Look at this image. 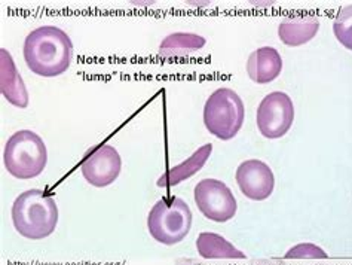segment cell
<instances>
[{
  "label": "cell",
  "mask_w": 352,
  "mask_h": 265,
  "mask_svg": "<svg viewBox=\"0 0 352 265\" xmlns=\"http://www.w3.org/2000/svg\"><path fill=\"white\" fill-rule=\"evenodd\" d=\"M252 3L257 8H267V6L275 5V2H252Z\"/></svg>",
  "instance_id": "obj_20"
},
{
  "label": "cell",
  "mask_w": 352,
  "mask_h": 265,
  "mask_svg": "<svg viewBox=\"0 0 352 265\" xmlns=\"http://www.w3.org/2000/svg\"><path fill=\"white\" fill-rule=\"evenodd\" d=\"M245 107L243 98L228 87L217 88L204 105V125L220 140H230L243 129Z\"/></svg>",
  "instance_id": "obj_5"
},
{
  "label": "cell",
  "mask_w": 352,
  "mask_h": 265,
  "mask_svg": "<svg viewBox=\"0 0 352 265\" xmlns=\"http://www.w3.org/2000/svg\"><path fill=\"white\" fill-rule=\"evenodd\" d=\"M211 152H212L211 143L201 146V148H198V151L193 152L186 161H183L182 164H179V166H174L166 170L164 175L156 180V185L160 188H171L182 184L183 180L192 178L193 175H197V173L206 166Z\"/></svg>",
  "instance_id": "obj_13"
},
{
  "label": "cell",
  "mask_w": 352,
  "mask_h": 265,
  "mask_svg": "<svg viewBox=\"0 0 352 265\" xmlns=\"http://www.w3.org/2000/svg\"><path fill=\"white\" fill-rule=\"evenodd\" d=\"M333 33H335L339 43L352 51V5L340 9V12L333 21Z\"/></svg>",
  "instance_id": "obj_16"
},
{
  "label": "cell",
  "mask_w": 352,
  "mask_h": 265,
  "mask_svg": "<svg viewBox=\"0 0 352 265\" xmlns=\"http://www.w3.org/2000/svg\"><path fill=\"white\" fill-rule=\"evenodd\" d=\"M192 226V210L186 201L166 195L157 200L147 216V230L152 239L165 246H174L186 239Z\"/></svg>",
  "instance_id": "obj_4"
},
{
  "label": "cell",
  "mask_w": 352,
  "mask_h": 265,
  "mask_svg": "<svg viewBox=\"0 0 352 265\" xmlns=\"http://www.w3.org/2000/svg\"><path fill=\"white\" fill-rule=\"evenodd\" d=\"M257 265H284V262L280 259H265V261H258Z\"/></svg>",
  "instance_id": "obj_18"
},
{
  "label": "cell",
  "mask_w": 352,
  "mask_h": 265,
  "mask_svg": "<svg viewBox=\"0 0 352 265\" xmlns=\"http://www.w3.org/2000/svg\"><path fill=\"white\" fill-rule=\"evenodd\" d=\"M177 265H201V264L195 259H179Z\"/></svg>",
  "instance_id": "obj_19"
},
{
  "label": "cell",
  "mask_w": 352,
  "mask_h": 265,
  "mask_svg": "<svg viewBox=\"0 0 352 265\" xmlns=\"http://www.w3.org/2000/svg\"><path fill=\"white\" fill-rule=\"evenodd\" d=\"M283 57L274 47L257 48L247 60V73L250 79L258 85L270 84L281 75Z\"/></svg>",
  "instance_id": "obj_11"
},
{
  "label": "cell",
  "mask_w": 352,
  "mask_h": 265,
  "mask_svg": "<svg viewBox=\"0 0 352 265\" xmlns=\"http://www.w3.org/2000/svg\"><path fill=\"white\" fill-rule=\"evenodd\" d=\"M206 43V38L201 34L175 32L166 36L161 42L157 52L162 59H183L202 50Z\"/></svg>",
  "instance_id": "obj_14"
},
{
  "label": "cell",
  "mask_w": 352,
  "mask_h": 265,
  "mask_svg": "<svg viewBox=\"0 0 352 265\" xmlns=\"http://www.w3.org/2000/svg\"><path fill=\"white\" fill-rule=\"evenodd\" d=\"M11 216L18 234L29 240H43L57 228L58 206L45 191L29 189L15 198Z\"/></svg>",
  "instance_id": "obj_2"
},
{
  "label": "cell",
  "mask_w": 352,
  "mask_h": 265,
  "mask_svg": "<svg viewBox=\"0 0 352 265\" xmlns=\"http://www.w3.org/2000/svg\"><path fill=\"white\" fill-rule=\"evenodd\" d=\"M320 30L317 17H294L285 18L278 25V38L287 47H302L311 42Z\"/></svg>",
  "instance_id": "obj_12"
},
{
  "label": "cell",
  "mask_w": 352,
  "mask_h": 265,
  "mask_svg": "<svg viewBox=\"0 0 352 265\" xmlns=\"http://www.w3.org/2000/svg\"><path fill=\"white\" fill-rule=\"evenodd\" d=\"M294 121V105L289 94L274 91L263 97L257 107L256 124L266 139H281L289 133Z\"/></svg>",
  "instance_id": "obj_7"
},
{
  "label": "cell",
  "mask_w": 352,
  "mask_h": 265,
  "mask_svg": "<svg viewBox=\"0 0 352 265\" xmlns=\"http://www.w3.org/2000/svg\"><path fill=\"white\" fill-rule=\"evenodd\" d=\"M199 212L208 221L223 224L236 215V198L230 188L219 179H202L193 189Z\"/></svg>",
  "instance_id": "obj_6"
},
{
  "label": "cell",
  "mask_w": 352,
  "mask_h": 265,
  "mask_svg": "<svg viewBox=\"0 0 352 265\" xmlns=\"http://www.w3.org/2000/svg\"><path fill=\"white\" fill-rule=\"evenodd\" d=\"M329 255L317 244L300 243L287 251L284 259H327Z\"/></svg>",
  "instance_id": "obj_17"
},
{
  "label": "cell",
  "mask_w": 352,
  "mask_h": 265,
  "mask_svg": "<svg viewBox=\"0 0 352 265\" xmlns=\"http://www.w3.org/2000/svg\"><path fill=\"white\" fill-rule=\"evenodd\" d=\"M23 56L27 67L34 75L55 78L69 70L73 59V42L60 27L42 25L27 34Z\"/></svg>",
  "instance_id": "obj_1"
},
{
  "label": "cell",
  "mask_w": 352,
  "mask_h": 265,
  "mask_svg": "<svg viewBox=\"0 0 352 265\" xmlns=\"http://www.w3.org/2000/svg\"><path fill=\"white\" fill-rule=\"evenodd\" d=\"M197 251L204 259H245V253L236 249L225 237L216 233H201Z\"/></svg>",
  "instance_id": "obj_15"
},
{
  "label": "cell",
  "mask_w": 352,
  "mask_h": 265,
  "mask_svg": "<svg viewBox=\"0 0 352 265\" xmlns=\"http://www.w3.org/2000/svg\"><path fill=\"white\" fill-rule=\"evenodd\" d=\"M0 91L12 106L20 109L29 106V91L12 56L5 48H0Z\"/></svg>",
  "instance_id": "obj_10"
},
{
  "label": "cell",
  "mask_w": 352,
  "mask_h": 265,
  "mask_svg": "<svg viewBox=\"0 0 352 265\" xmlns=\"http://www.w3.org/2000/svg\"><path fill=\"white\" fill-rule=\"evenodd\" d=\"M48 162V151L39 134L20 130L9 137L3 149V164L11 176L29 180L42 175Z\"/></svg>",
  "instance_id": "obj_3"
},
{
  "label": "cell",
  "mask_w": 352,
  "mask_h": 265,
  "mask_svg": "<svg viewBox=\"0 0 352 265\" xmlns=\"http://www.w3.org/2000/svg\"><path fill=\"white\" fill-rule=\"evenodd\" d=\"M235 180L247 198L253 201H263L270 198L275 188V176L272 169L262 160H245L241 162Z\"/></svg>",
  "instance_id": "obj_9"
},
{
  "label": "cell",
  "mask_w": 352,
  "mask_h": 265,
  "mask_svg": "<svg viewBox=\"0 0 352 265\" xmlns=\"http://www.w3.org/2000/svg\"><path fill=\"white\" fill-rule=\"evenodd\" d=\"M189 5H193V6H208L211 5V2H188Z\"/></svg>",
  "instance_id": "obj_21"
},
{
  "label": "cell",
  "mask_w": 352,
  "mask_h": 265,
  "mask_svg": "<svg viewBox=\"0 0 352 265\" xmlns=\"http://www.w3.org/2000/svg\"><path fill=\"white\" fill-rule=\"evenodd\" d=\"M122 160L119 152L107 143H101L89 149L80 162V173L89 185L104 188L112 185L119 178Z\"/></svg>",
  "instance_id": "obj_8"
}]
</instances>
